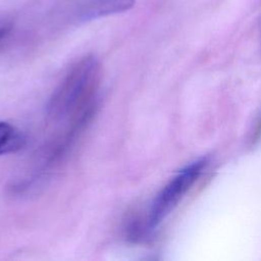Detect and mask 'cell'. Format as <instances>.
Here are the masks:
<instances>
[{"label":"cell","instance_id":"cell-4","mask_svg":"<svg viewBox=\"0 0 261 261\" xmlns=\"http://www.w3.org/2000/svg\"><path fill=\"white\" fill-rule=\"evenodd\" d=\"M24 143V136L18 128L9 122L0 121V155L16 152Z\"/></svg>","mask_w":261,"mask_h":261},{"label":"cell","instance_id":"cell-3","mask_svg":"<svg viewBox=\"0 0 261 261\" xmlns=\"http://www.w3.org/2000/svg\"><path fill=\"white\" fill-rule=\"evenodd\" d=\"M134 4L135 0H87L77 7L76 18L81 21H89L127 11Z\"/></svg>","mask_w":261,"mask_h":261},{"label":"cell","instance_id":"cell-2","mask_svg":"<svg viewBox=\"0 0 261 261\" xmlns=\"http://www.w3.org/2000/svg\"><path fill=\"white\" fill-rule=\"evenodd\" d=\"M208 164L209 160L206 157L191 162L178 170L162 188L155 197L149 211L148 225L150 228L157 227L173 211Z\"/></svg>","mask_w":261,"mask_h":261},{"label":"cell","instance_id":"cell-1","mask_svg":"<svg viewBox=\"0 0 261 261\" xmlns=\"http://www.w3.org/2000/svg\"><path fill=\"white\" fill-rule=\"evenodd\" d=\"M101 65L94 56L77 61L54 90L47 107L52 119H62L92 106L99 86Z\"/></svg>","mask_w":261,"mask_h":261},{"label":"cell","instance_id":"cell-5","mask_svg":"<svg viewBox=\"0 0 261 261\" xmlns=\"http://www.w3.org/2000/svg\"><path fill=\"white\" fill-rule=\"evenodd\" d=\"M7 33V29L6 28H0V40L6 35Z\"/></svg>","mask_w":261,"mask_h":261}]
</instances>
